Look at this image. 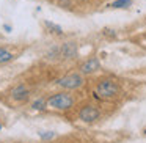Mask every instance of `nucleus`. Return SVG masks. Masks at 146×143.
Segmentation results:
<instances>
[{"mask_svg": "<svg viewBox=\"0 0 146 143\" xmlns=\"http://www.w3.org/2000/svg\"><path fill=\"white\" fill-rule=\"evenodd\" d=\"M74 104V99L68 93H57L47 99V107H52L55 110H68Z\"/></svg>", "mask_w": 146, "mask_h": 143, "instance_id": "obj_1", "label": "nucleus"}, {"mask_svg": "<svg viewBox=\"0 0 146 143\" xmlns=\"http://www.w3.org/2000/svg\"><path fill=\"white\" fill-rule=\"evenodd\" d=\"M119 91V86L115 80H102L99 82L98 88H96V98H104V99H111L118 94Z\"/></svg>", "mask_w": 146, "mask_h": 143, "instance_id": "obj_2", "label": "nucleus"}, {"mask_svg": "<svg viewBox=\"0 0 146 143\" xmlns=\"http://www.w3.org/2000/svg\"><path fill=\"white\" fill-rule=\"evenodd\" d=\"M57 83L66 90H76V88H80L83 85V77L80 74H68V76L58 79Z\"/></svg>", "mask_w": 146, "mask_h": 143, "instance_id": "obj_3", "label": "nucleus"}, {"mask_svg": "<svg viewBox=\"0 0 146 143\" xmlns=\"http://www.w3.org/2000/svg\"><path fill=\"white\" fill-rule=\"evenodd\" d=\"M99 116H101V112L94 105H85L79 113V118L83 123H94L96 120H99Z\"/></svg>", "mask_w": 146, "mask_h": 143, "instance_id": "obj_4", "label": "nucleus"}, {"mask_svg": "<svg viewBox=\"0 0 146 143\" xmlns=\"http://www.w3.org/2000/svg\"><path fill=\"white\" fill-rule=\"evenodd\" d=\"M98 69H101V61H99L98 58H90V60H86L85 63L80 66V72L82 74H93Z\"/></svg>", "mask_w": 146, "mask_h": 143, "instance_id": "obj_5", "label": "nucleus"}, {"mask_svg": "<svg viewBox=\"0 0 146 143\" xmlns=\"http://www.w3.org/2000/svg\"><path fill=\"white\" fill-rule=\"evenodd\" d=\"M11 98H13V101H16V102L27 101V99H29V90H27L24 85L14 86V88L11 90Z\"/></svg>", "mask_w": 146, "mask_h": 143, "instance_id": "obj_6", "label": "nucleus"}, {"mask_svg": "<svg viewBox=\"0 0 146 143\" xmlns=\"http://www.w3.org/2000/svg\"><path fill=\"white\" fill-rule=\"evenodd\" d=\"M76 52H77V46L74 44V43H66V44L61 47V54H63V57L71 58V57L76 55Z\"/></svg>", "mask_w": 146, "mask_h": 143, "instance_id": "obj_7", "label": "nucleus"}, {"mask_svg": "<svg viewBox=\"0 0 146 143\" xmlns=\"http://www.w3.org/2000/svg\"><path fill=\"white\" fill-rule=\"evenodd\" d=\"M130 5H132V0H115L110 7L116 10H124V8H129Z\"/></svg>", "mask_w": 146, "mask_h": 143, "instance_id": "obj_8", "label": "nucleus"}, {"mask_svg": "<svg viewBox=\"0 0 146 143\" xmlns=\"http://www.w3.org/2000/svg\"><path fill=\"white\" fill-rule=\"evenodd\" d=\"M10 60H13V54H11L8 49L0 47V65L7 63V61H10Z\"/></svg>", "mask_w": 146, "mask_h": 143, "instance_id": "obj_9", "label": "nucleus"}, {"mask_svg": "<svg viewBox=\"0 0 146 143\" xmlns=\"http://www.w3.org/2000/svg\"><path fill=\"white\" fill-rule=\"evenodd\" d=\"M46 105H47V101H44V99H38V101L33 102L32 107L35 108V110H44Z\"/></svg>", "mask_w": 146, "mask_h": 143, "instance_id": "obj_10", "label": "nucleus"}, {"mask_svg": "<svg viewBox=\"0 0 146 143\" xmlns=\"http://www.w3.org/2000/svg\"><path fill=\"white\" fill-rule=\"evenodd\" d=\"M46 27H47L49 30H54V33H57V35H61V33H63L61 27L60 25H55L54 22H46Z\"/></svg>", "mask_w": 146, "mask_h": 143, "instance_id": "obj_11", "label": "nucleus"}, {"mask_svg": "<svg viewBox=\"0 0 146 143\" xmlns=\"http://www.w3.org/2000/svg\"><path fill=\"white\" fill-rule=\"evenodd\" d=\"M39 135H41L42 140H49V138H54L55 134L54 132H46V134H39Z\"/></svg>", "mask_w": 146, "mask_h": 143, "instance_id": "obj_12", "label": "nucleus"}, {"mask_svg": "<svg viewBox=\"0 0 146 143\" xmlns=\"http://www.w3.org/2000/svg\"><path fill=\"white\" fill-rule=\"evenodd\" d=\"M3 29L7 30V32H11V27L10 25H3Z\"/></svg>", "mask_w": 146, "mask_h": 143, "instance_id": "obj_13", "label": "nucleus"}, {"mask_svg": "<svg viewBox=\"0 0 146 143\" xmlns=\"http://www.w3.org/2000/svg\"><path fill=\"white\" fill-rule=\"evenodd\" d=\"M0 130H2V124H0Z\"/></svg>", "mask_w": 146, "mask_h": 143, "instance_id": "obj_14", "label": "nucleus"}]
</instances>
